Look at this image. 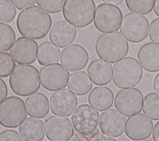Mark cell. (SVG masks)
Returning a JSON list of instances; mask_svg holds the SVG:
<instances>
[{
  "label": "cell",
  "instance_id": "d6a6232c",
  "mask_svg": "<svg viewBox=\"0 0 159 141\" xmlns=\"http://www.w3.org/2000/svg\"><path fill=\"white\" fill-rule=\"evenodd\" d=\"M149 38L152 41L159 43V18H155L150 22Z\"/></svg>",
  "mask_w": 159,
  "mask_h": 141
},
{
  "label": "cell",
  "instance_id": "d6986e66",
  "mask_svg": "<svg viewBox=\"0 0 159 141\" xmlns=\"http://www.w3.org/2000/svg\"><path fill=\"white\" fill-rule=\"evenodd\" d=\"M137 58L142 67L147 71H159V44L148 42L143 45L137 53Z\"/></svg>",
  "mask_w": 159,
  "mask_h": 141
},
{
  "label": "cell",
  "instance_id": "52a82bcc",
  "mask_svg": "<svg viewBox=\"0 0 159 141\" xmlns=\"http://www.w3.org/2000/svg\"><path fill=\"white\" fill-rule=\"evenodd\" d=\"M27 117L24 101L18 96L6 98L0 103V124L5 127L19 126Z\"/></svg>",
  "mask_w": 159,
  "mask_h": 141
},
{
  "label": "cell",
  "instance_id": "f35d334b",
  "mask_svg": "<svg viewBox=\"0 0 159 141\" xmlns=\"http://www.w3.org/2000/svg\"><path fill=\"white\" fill-rule=\"evenodd\" d=\"M66 141H88L84 137H82L80 134H74Z\"/></svg>",
  "mask_w": 159,
  "mask_h": 141
},
{
  "label": "cell",
  "instance_id": "9a60e30c",
  "mask_svg": "<svg viewBox=\"0 0 159 141\" xmlns=\"http://www.w3.org/2000/svg\"><path fill=\"white\" fill-rule=\"evenodd\" d=\"M126 118L119 111L109 109L102 112L99 121L101 132L106 135L117 137L124 132Z\"/></svg>",
  "mask_w": 159,
  "mask_h": 141
},
{
  "label": "cell",
  "instance_id": "484cf974",
  "mask_svg": "<svg viewBox=\"0 0 159 141\" xmlns=\"http://www.w3.org/2000/svg\"><path fill=\"white\" fill-rule=\"evenodd\" d=\"M142 107L145 114L154 121L159 120V94L155 92L147 94Z\"/></svg>",
  "mask_w": 159,
  "mask_h": 141
},
{
  "label": "cell",
  "instance_id": "ab89813d",
  "mask_svg": "<svg viewBox=\"0 0 159 141\" xmlns=\"http://www.w3.org/2000/svg\"><path fill=\"white\" fill-rule=\"evenodd\" d=\"M101 1L106 3H108L109 4L119 5L120 3H122L124 0H101Z\"/></svg>",
  "mask_w": 159,
  "mask_h": 141
},
{
  "label": "cell",
  "instance_id": "836d02e7",
  "mask_svg": "<svg viewBox=\"0 0 159 141\" xmlns=\"http://www.w3.org/2000/svg\"><path fill=\"white\" fill-rule=\"evenodd\" d=\"M14 6L19 10L25 9L34 6L35 0H10Z\"/></svg>",
  "mask_w": 159,
  "mask_h": 141
},
{
  "label": "cell",
  "instance_id": "603a6c76",
  "mask_svg": "<svg viewBox=\"0 0 159 141\" xmlns=\"http://www.w3.org/2000/svg\"><path fill=\"white\" fill-rule=\"evenodd\" d=\"M25 106L27 114L37 118H43L49 111V103L46 95L42 93H34L25 100Z\"/></svg>",
  "mask_w": 159,
  "mask_h": 141
},
{
  "label": "cell",
  "instance_id": "7bdbcfd3",
  "mask_svg": "<svg viewBox=\"0 0 159 141\" xmlns=\"http://www.w3.org/2000/svg\"><path fill=\"white\" fill-rule=\"evenodd\" d=\"M45 141H47V140H45Z\"/></svg>",
  "mask_w": 159,
  "mask_h": 141
},
{
  "label": "cell",
  "instance_id": "5bb4252c",
  "mask_svg": "<svg viewBox=\"0 0 159 141\" xmlns=\"http://www.w3.org/2000/svg\"><path fill=\"white\" fill-rule=\"evenodd\" d=\"M38 45L29 38H18L9 49V53L14 61L19 64H30L35 62L37 57Z\"/></svg>",
  "mask_w": 159,
  "mask_h": 141
},
{
  "label": "cell",
  "instance_id": "5b68a950",
  "mask_svg": "<svg viewBox=\"0 0 159 141\" xmlns=\"http://www.w3.org/2000/svg\"><path fill=\"white\" fill-rule=\"evenodd\" d=\"M99 114L93 106L82 104L77 106L72 114V125L78 134L88 141L98 134Z\"/></svg>",
  "mask_w": 159,
  "mask_h": 141
},
{
  "label": "cell",
  "instance_id": "8992f818",
  "mask_svg": "<svg viewBox=\"0 0 159 141\" xmlns=\"http://www.w3.org/2000/svg\"><path fill=\"white\" fill-rule=\"evenodd\" d=\"M95 10L93 0H66L62 13L70 24L77 28H83L93 22Z\"/></svg>",
  "mask_w": 159,
  "mask_h": 141
},
{
  "label": "cell",
  "instance_id": "ba28073f",
  "mask_svg": "<svg viewBox=\"0 0 159 141\" xmlns=\"http://www.w3.org/2000/svg\"><path fill=\"white\" fill-rule=\"evenodd\" d=\"M123 18L122 12L117 6L106 3L99 4L94 12V25L101 32H116Z\"/></svg>",
  "mask_w": 159,
  "mask_h": 141
},
{
  "label": "cell",
  "instance_id": "7c38bea8",
  "mask_svg": "<svg viewBox=\"0 0 159 141\" xmlns=\"http://www.w3.org/2000/svg\"><path fill=\"white\" fill-rule=\"evenodd\" d=\"M45 132L51 141H66L73 136L74 129L68 118L51 116L45 121Z\"/></svg>",
  "mask_w": 159,
  "mask_h": 141
},
{
  "label": "cell",
  "instance_id": "7a4b0ae2",
  "mask_svg": "<svg viewBox=\"0 0 159 141\" xmlns=\"http://www.w3.org/2000/svg\"><path fill=\"white\" fill-rule=\"evenodd\" d=\"M95 50L101 59L114 63L127 54L129 43L119 32L104 33L97 38Z\"/></svg>",
  "mask_w": 159,
  "mask_h": 141
},
{
  "label": "cell",
  "instance_id": "3957f363",
  "mask_svg": "<svg viewBox=\"0 0 159 141\" xmlns=\"http://www.w3.org/2000/svg\"><path fill=\"white\" fill-rule=\"evenodd\" d=\"M9 85L17 95L27 96L39 89L40 75L36 67L29 64L16 66L9 77Z\"/></svg>",
  "mask_w": 159,
  "mask_h": 141
},
{
  "label": "cell",
  "instance_id": "7402d4cb",
  "mask_svg": "<svg viewBox=\"0 0 159 141\" xmlns=\"http://www.w3.org/2000/svg\"><path fill=\"white\" fill-rule=\"evenodd\" d=\"M88 103L99 111L111 108L114 101L112 91L105 86H98L92 89L88 95Z\"/></svg>",
  "mask_w": 159,
  "mask_h": 141
},
{
  "label": "cell",
  "instance_id": "ac0fdd59",
  "mask_svg": "<svg viewBox=\"0 0 159 141\" xmlns=\"http://www.w3.org/2000/svg\"><path fill=\"white\" fill-rule=\"evenodd\" d=\"M76 28L66 20H59L52 27L49 32L50 41L59 48L72 43L76 36Z\"/></svg>",
  "mask_w": 159,
  "mask_h": 141
},
{
  "label": "cell",
  "instance_id": "1f68e13d",
  "mask_svg": "<svg viewBox=\"0 0 159 141\" xmlns=\"http://www.w3.org/2000/svg\"><path fill=\"white\" fill-rule=\"evenodd\" d=\"M0 141H23V140L16 130L6 129L0 132Z\"/></svg>",
  "mask_w": 159,
  "mask_h": 141
},
{
  "label": "cell",
  "instance_id": "8d00e7d4",
  "mask_svg": "<svg viewBox=\"0 0 159 141\" xmlns=\"http://www.w3.org/2000/svg\"><path fill=\"white\" fill-rule=\"evenodd\" d=\"M152 132L153 141H159V121L155 124Z\"/></svg>",
  "mask_w": 159,
  "mask_h": 141
},
{
  "label": "cell",
  "instance_id": "e0dca14e",
  "mask_svg": "<svg viewBox=\"0 0 159 141\" xmlns=\"http://www.w3.org/2000/svg\"><path fill=\"white\" fill-rule=\"evenodd\" d=\"M153 127V122L148 116L143 113H139L127 119L125 133L131 140H143L150 136Z\"/></svg>",
  "mask_w": 159,
  "mask_h": 141
},
{
  "label": "cell",
  "instance_id": "f546056e",
  "mask_svg": "<svg viewBox=\"0 0 159 141\" xmlns=\"http://www.w3.org/2000/svg\"><path fill=\"white\" fill-rule=\"evenodd\" d=\"M16 15V9L9 0H0V22L9 23Z\"/></svg>",
  "mask_w": 159,
  "mask_h": 141
},
{
  "label": "cell",
  "instance_id": "44dd1931",
  "mask_svg": "<svg viewBox=\"0 0 159 141\" xmlns=\"http://www.w3.org/2000/svg\"><path fill=\"white\" fill-rule=\"evenodd\" d=\"M43 121L38 118H26L19 126V131L25 141H42L45 136Z\"/></svg>",
  "mask_w": 159,
  "mask_h": 141
},
{
  "label": "cell",
  "instance_id": "83f0119b",
  "mask_svg": "<svg viewBox=\"0 0 159 141\" xmlns=\"http://www.w3.org/2000/svg\"><path fill=\"white\" fill-rule=\"evenodd\" d=\"M155 0H125L127 8L132 12L147 14L153 8Z\"/></svg>",
  "mask_w": 159,
  "mask_h": 141
},
{
  "label": "cell",
  "instance_id": "f1b7e54d",
  "mask_svg": "<svg viewBox=\"0 0 159 141\" xmlns=\"http://www.w3.org/2000/svg\"><path fill=\"white\" fill-rule=\"evenodd\" d=\"M16 67V61L6 52H0V77H8Z\"/></svg>",
  "mask_w": 159,
  "mask_h": 141
},
{
  "label": "cell",
  "instance_id": "6da1fadb",
  "mask_svg": "<svg viewBox=\"0 0 159 141\" xmlns=\"http://www.w3.org/2000/svg\"><path fill=\"white\" fill-rule=\"evenodd\" d=\"M52 24L50 14L37 6L21 11L16 20L19 33L23 36L35 40L45 37L49 32Z\"/></svg>",
  "mask_w": 159,
  "mask_h": 141
},
{
  "label": "cell",
  "instance_id": "4dcf8cb0",
  "mask_svg": "<svg viewBox=\"0 0 159 141\" xmlns=\"http://www.w3.org/2000/svg\"><path fill=\"white\" fill-rule=\"evenodd\" d=\"M66 0H36V2L40 8L47 12L55 14L60 12Z\"/></svg>",
  "mask_w": 159,
  "mask_h": 141
},
{
  "label": "cell",
  "instance_id": "74e56055",
  "mask_svg": "<svg viewBox=\"0 0 159 141\" xmlns=\"http://www.w3.org/2000/svg\"><path fill=\"white\" fill-rule=\"evenodd\" d=\"M153 88L155 92L159 94V72L154 77L153 80Z\"/></svg>",
  "mask_w": 159,
  "mask_h": 141
},
{
  "label": "cell",
  "instance_id": "cb8c5ba5",
  "mask_svg": "<svg viewBox=\"0 0 159 141\" xmlns=\"http://www.w3.org/2000/svg\"><path fill=\"white\" fill-rule=\"evenodd\" d=\"M68 88L78 96L87 94L93 87L89 75L85 71H77L71 73L68 81Z\"/></svg>",
  "mask_w": 159,
  "mask_h": 141
},
{
  "label": "cell",
  "instance_id": "60d3db41",
  "mask_svg": "<svg viewBox=\"0 0 159 141\" xmlns=\"http://www.w3.org/2000/svg\"><path fill=\"white\" fill-rule=\"evenodd\" d=\"M153 9L155 14L159 17V0H155L153 6Z\"/></svg>",
  "mask_w": 159,
  "mask_h": 141
},
{
  "label": "cell",
  "instance_id": "ffe728a7",
  "mask_svg": "<svg viewBox=\"0 0 159 141\" xmlns=\"http://www.w3.org/2000/svg\"><path fill=\"white\" fill-rule=\"evenodd\" d=\"M87 72L95 85H104L111 81L112 65L103 59H96L92 61L88 67Z\"/></svg>",
  "mask_w": 159,
  "mask_h": 141
},
{
  "label": "cell",
  "instance_id": "2e32d148",
  "mask_svg": "<svg viewBox=\"0 0 159 141\" xmlns=\"http://www.w3.org/2000/svg\"><path fill=\"white\" fill-rule=\"evenodd\" d=\"M89 56L86 49L79 44H72L63 49L60 61L70 71L81 70L86 66Z\"/></svg>",
  "mask_w": 159,
  "mask_h": 141
},
{
  "label": "cell",
  "instance_id": "277c9868",
  "mask_svg": "<svg viewBox=\"0 0 159 141\" xmlns=\"http://www.w3.org/2000/svg\"><path fill=\"white\" fill-rule=\"evenodd\" d=\"M142 69L134 58H124L116 64L112 69V80L116 86L120 88L136 86L142 77Z\"/></svg>",
  "mask_w": 159,
  "mask_h": 141
},
{
  "label": "cell",
  "instance_id": "e575fe53",
  "mask_svg": "<svg viewBox=\"0 0 159 141\" xmlns=\"http://www.w3.org/2000/svg\"><path fill=\"white\" fill-rule=\"evenodd\" d=\"M7 87L4 80L0 77V103L7 95Z\"/></svg>",
  "mask_w": 159,
  "mask_h": 141
},
{
  "label": "cell",
  "instance_id": "9c48e42d",
  "mask_svg": "<svg viewBox=\"0 0 159 141\" xmlns=\"http://www.w3.org/2000/svg\"><path fill=\"white\" fill-rule=\"evenodd\" d=\"M148 27V20L144 15L129 12L122 18L120 32L129 42L139 43L147 37Z\"/></svg>",
  "mask_w": 159,
  "mask_h": 141
},
{
  "label": "cell",
  "instance_id": "8fae6325",
  "mask_svg": "<svg viewBox=\"0 0 159 141\" xmlns=\"http://www.w3.org/2000/svg\"><path fill=\"white\" fill-rule=\"evenodd\" d=\"M40 83L49 91H56L67 85L69 72L61 64H50L42 67L39 72Z\"/></svg>",
  "mask_w": 159,
  "mask_h": 141
},
{
  "label": "cell",
  "instance_id": "b9f144b4",
  "mask_svg": "<svg viewBox=\"0 0 159 141\" xmlns=\"http://www.w3.org/2000/svg\"><path fill=\"white\" fill-rule=\"evenodd\" d=\"M134 141H149L148 140H145V139H143V140H134Z\"/></svg>",
  "mask_w": 159,
  "mask_h": 141
},
{
  "label": "cell",
  "instance_id": "d590c367",
  "mask_svg": "<svg viewBox=\"0 0 159 141\" xmlns=\"http://www.w3.org/2000/svg\"><path fill=\"white\" fill-rule=\"evenodd\" d=\"M91 141H117L114 138L104 134H98L96 135Z\"/></svg>",
  "mask_w": 159,
  "mask_h": 141
},
{
  "label": "cell",
  "instance_id": "30bf717a",
  "mask_svg": "<svg viewBox=\"0 0 159 141\" xmlns=\"http://www.w3.org/2000/svg\"><path fill=\"white\" fill-rule=\"evenodd\" d=\"M143 96L137 88H126L118 91L114 98L115 108L127 117L139 113L142 109Z\"/></svg>",
  "mask_w": 159,
  "mask_h": 141
},
{
  "label": "cell",
  "instance_id": "d4e9b609",
  "mask_svg": "<svg viewBox=\"0 0 159 141\" xmlns=\"http://www.w3.org/2000/svg\"><path fill=\"white\" fill-rule=\"evenodd\" d=\"M60 56V49L50 41H45L39 46L37 61L41 66L58 62Z\"/></svg>",
  "mask_w": 159,
  "mask_h": 141
},
{
  "label": "cell",
  "instance_id": "4fadbf2b",
  "mask_svg": "<svg viewBox=\"0 0 159 141\" xmlns=\"http://www.w3.org/2000/svg\"><path fill=\"white\" fill-rule=\"evenodd\" d=\"M49 102L51 112L60 116H70L78 105L77 97L67 88H61L53 92Z\"/></svg>",
  "mask_w": 159,
  "mask_h": 141
},
{
  "label": "cell",
  "instance_id": "4316f807",
  "mask_svg": "<svg viewBox=\"0 0 159 141\" xmlns=\"http://www.w3.org/2000/svg\"><path fill=\"white\" fill-rule=\"evenodd\" d=\"M16 38L15 32L11 25L0 23V52L10 49Z\"/></svg>",
  "mask_w": 159,
  "mask_h": 141
}]
</instances>
